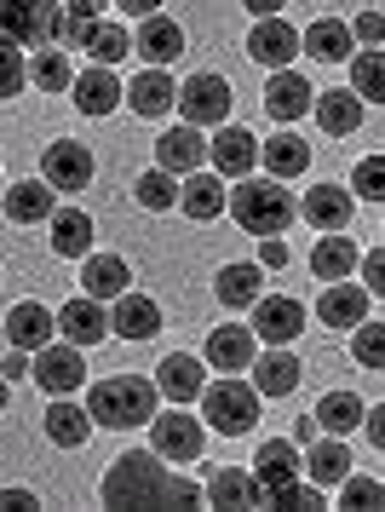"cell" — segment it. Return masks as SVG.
Returning <instances> with one entry per match:
<instances>
[{
    "instance_id": "cell-27",
    "label": "cell",
    "mask_w": 385,
    "mask_h": 512,
    "mask_svg": "<svg viewBox=\"0 0 385 512\" xmlns=\"http://www.w3.org/2000/svg\"><path fill=\"white\" fill-rule=\"evenodd\" d=\"M207 363L213 369H248L253 363V328H242V323H225V328H213L207 334Z\"/></svg>"
},
{
    "instance_id": "cell-57",
    "label": "cell",
    "mask_w": 385,
    "mask_h": 512,
    "mask_svg": "<svg viewBox=\"0 0 385 512\" xmlns=\"http://www.w3.org/2000/svg\"><path fill=\"white\" fill-rule=\"evenodd\" d=\"M69 12H81V18H98V6H104V0H64Z\"/></svg>"
},
{
    "instance_id": "cell-37",
    "label": "cell",
    "mask_w": 385,
    "mask_h": 512,
    "mask_svg": "<svg viewBox=\"0 0 385 512\" xmlns=\"http://www.w3.org/2000/svg\"><path fill=\"white\" fill-rule=\"evenodd\" d=\"M179 202H184V213H190V219H219L230 196H225V185H219L213 173H190V179H184V190H179Z\"/></svg>"
},
{
    "instance_id": "cell-20",
    "label": "cell",
    "mask_w": 385,
    "mask_h": 512,
    "mask_svg": "<svg viewBox=\"0 0 385 512\" xmlns=\"http://www.w3.org/2000/svg\"><path fill=\"white\" fill-rule=\"evenodd\" d=\"M202 162H207V139L190 127V121L156 139V167H167V173H196Z\"/></svg>"
},
{
    "instance_id": "cell-55",
    "label": "cell",
    "mask_w": 385,
    "mask_h": 512,
    "mask_svg": "<svg viewBox=\"0 0 385 512\" xmlns=\"http://www.w3.org/2000/svg\"><path fill=\"white\" fill-rule=\"evenodd\" d=\"M242 6H248L253 18H276V12H282V6H288V0H242Z\"/></svg>"
},
{
    "instance_id": "cell-40",
    "label": "cell",
    "mask_w": 385,
    "mask_h": 512,
    "mask_svg": "<svg viewBox=\"0 0 385 512\" xmlns=\"http://www.w3.org/2000/svg\"><path fill=\"white\" fill-rule=\"evenodd\" d=\"M345 64H351V93L368 98V104H385V52H351Z\"/></svg>"
},
{
    "instance_id": "cell-50",
    "label": "cell",
    "mask_w": 385,
    "mask_h": 512,
    "mask_svg": "<svg viewBox=\"0 0 385 512\" xmlns=\"http://www.w3.org/2000/svg\"><path fill=\"white\" fill-rule=\"evenodd\" d=\"M259 265H265V271H282V265H288V242H282V236H265V248H259Z\"/></svg>"
},
{
    "instance_id": "cell-42",
    "label": "cell",
    "mask_w": 385,
    "mask_h": 512,
    "mask_svg": "<svg viewBox=\"0 0 385 512\" xmlns=\"http://www.w3.org/2000/svg\"><path fill=\"white\" fill-rule=\"evenodd\" d=\"M138 208H150V213H167V208H179V179L167 173V167H150V173H138Z\"/></svg>"
},
{
    "instance_id": "cell-59",
    "label": "cell",
    "mask_w": 385,
    "mask_h": 512,
    "mask_svg": "<svg viewBox=\"0 0 385 512\" xmlns=\"http://www.w3.org/2000/svg\"><path fill=\"white\" fill-rule=\"evenodd\" d=\"M0 190H6V179H0Z\"/></svg>"
},
{
    "instance_id": "cell-19",
    "label": "cell",
    "mask_w": 385,
    "mask_h": 512,
    "mask_svg": "<svg viewBox=\"0 0 385 512\" xmlns=\"http://www.w3.org/2000/svg\"><path fill=\"white\" fill-rule=\"evenodd\" d=\"M322 121V133L328 139H345V133H357L363 127V98L351 93V87H322V98L311 104Z\"/></svg>"
},
{
    "instance_id": "cell-56",
    "label": "cell",
    "mask_w": 385,
    "mask_h": 512,
    "mask_svg": "<svg viewBox=\"0 0 385 512\" xmlns=\"http://www.w3.org/2000/svg\"><path fill=\"white\" fill-rule=\"evenodd\" d=\"M121 12H133V18H150V12H161V0H115Z\"/></svg>"
},
{
    "instance_id": "cell-16",
    "label": "cell",
    "mask_w": 385,
    "mask_h": 512,
    "mask_svg": "<svg viewBox=\"0 0 385 512\" xmlns=\"http://www.w3.org/2000/svg\"><path fill=\"white\" fill-rule=\"evenodd\" d=\"M115 104H127V87L110 75V64H92L87 75H75V110L81 116H110Z\"/></svg>"
},
{
    "instance_id": "cell-33",
    "label": "cell",
    "mask_w": 385,
    "mask_h": 512,
    "mask_svg": "<svg viewBox=\"0 0 385 512\" xmlns=\"http://www.w3.org/2000/svg\"><path fill=\"white\" fill-rule=\"evenodd\" d=\"M127 259L115 254H87V271H81V288H87L92 300H115V294H127Z\"/></svg>"
},
{
    "instance_id": "cell-41",
    "label": "cell",
    "mask_w": 385,
    "mask_h": 512,
    "mask_svg": "<svg viewBox=\"0 0 385 512\" xmlns=\"http://www.w3.org/2000/svg\"><path fill=\"white\" fill-rule=\"evenodd\" d=\"M87 52H92V64H121V58L133 52V35H127L121 24H104V18H92Z\"/></svg>"
},
{
    "instance_id": "cell-21",
    "label": "cell",
    "mask_w": 385,
    "mask_h": 512,
    "mask_svg": "<svg viewBox=\"0 0 385 512\" xmlns=\"http://www.w3.org/2000/svg\"><path fill=\"white\" fill-rule=\"evenodd\" d=\"M248 369H253V392L259 397H288L299 386V357L282 346H271L265 357H253Z\"/></svg>"
},
{
    "instance_id": "cell-23",
    "label": "cell",
    "mask_w": 385,
    "mask_h": 512,
    "mask_svg": "<svg viewBox=\"0 0 385 512\" xmlns=\"http://www.w3.org/2000/svg\"><path fill=\"white\" fill-rule=\"evenodd\" d=\"M156 328H161L156 300H144V294H115L110 334H121V340H156Z\"/></svg>"
},
{
    "instance_id": "cell-36",
    "label": "cell",
    "mask_w": 385,
    "mask_h": 512,
    "mask_svg": "<svg viewBox=\"0 0 385 512\" xmlns=\"http://www.w3.org/2000/svg\"><path fill=\"white\" fill-rule=\"evenodd\" d=\"M265 167H271V179H299L305 167H311V144L294 139V133H276V139H265Z\"/></svg>"
},
{
    "instance_id": "cell-26",
    "label": "cell",
    "mask_w": 385,
    "mask_h": 512,
    "mask_svg": "<svg viewBox=\"0 0 385 512\" xmlns=\"http://www.w3.org/2000/svg\"><path fill=\"white\" fill-rule=\"evenodd\" d=\"M127 104H133L138 116H173V104H179V81L167 70H144L127 87Z\"/></svg>"
},
{
    "instance_id": "cell-49",
    "label": "cell",
    "mask_w": 385,
    "mask_h": 512,
    "mask_svg": "<svg viewBox=\"0 0 385 512\" xmlns=\"http://www.w3.org/2000/svg\"><path fill=\"white\" fill-rule=\"evenodd\" d=\"M351 35H357V41H368V47H374V41H385V18H380V12H363V18L351 24Z\"/></svg>"
},
{
    "instance_id": "cell-10",
    "label": "cell",
    "mask_w": 385,
    "mask_h": 512,
    "mask_svg": "<svg viewBox=\"0 0 385 512\" xmlns=\"http://www.w3.org/2000/svg\"><path fill=\"white\" fill-rule=\"evenodd\" d=\"M253 328L271 340V346H294L299 334H305V305L288 300V294H276V300H253Z\"/></svg>"
},
{
    "instance_id": "cell-2",
    "label": "cell",
    "mask_w": 385,
    "mask_h": 512,
    "mask_svg": "<svg viewBox=\"0 0 385 512\" xmlns=\"http://www.w3.org/2000/svg\"><path fill=\"white\" fill-rule=\"evenodd\" d=\"M156 380H138V374H115V380H98L92 386V403L87 415L98 426H110V432H127V426H144V420L156 415Z\"/></svg>"
},
{
    "instance_id": "cell-14",
    "label": "cell",
    "mask_w": 385,
    "mask_h": 512,
    "mask_svg": "<svg viewBox=\"0 0 385 512\" xmlns=\"http://www.w3.org/2000/svg\"><path fill=\"white\" fill-rule=\"evenodd\" d=\"M58 328H64L69 346H98V340H110V311H104V300L81 294L58 311Z\"/></svg>"
},
{
    "instance_id": "cell-3",
    "label": "cell",
    "mask_w": 385,
    "mask_h": 512,
    "mask_svg": "<svg viewBox=\"0 0 385 512\" xmlns=\"http://www.w3.org/2000/svg\"><path fill=\"white\" fill-rule=\"evenodd\" d=\"M230 213H236V225L253 236H276L288 231V219H294V196L276 185H265V179H248V185L230 190Z\"/></svg>"
},
{
    "instance_id": "cell-52",
    "label": "cell",
    "mask_w": 385,
    "mask_h": 512,
    "mask_svg": "<svg viewBox=\"0 0 385 512\" xmlns=\"http://www.w3.org/2000/svg\"><path fill=\"white\" fill-rule=\"evenodd\" d=\"M363 432H368V443H374V449H385V403L363 415Z\"/></svg>"
},
{
    "instance_id": "cell-58",
    "label": "cell",
    "mask_w": 385,
    "mask_h": 512,
    "mask_svg": "<svg viewBox=\"0 0 385 512\" xmlns=\"http://www.w3.org/2000/svg\"><path fill=\"white\" fill-rule=\"evenodd\" d=\"M0 409H6V380H0Z\"/></svg>"
},
{
    "instance_id": "cell-15",
    "label": "cell",
    "mask_w": 385,
    "mask_h": 512,
    "mask_svg": "<svg viewBox=\"0 0 385 512\" xmlns=\"http://www.w3.org/2000/svg\"><path fill=\"white\" fill-rule=\"evenodd\" d=\"M248 52L265 64V70H288V58L299 52V29L282 24V12H276V18H259L253 35H248Z\"/></svg>"
},
{
    "instance_id": "cell-29",
    "label": "cell",
    "mask_w": 385,
    "mask_h": 512,
    "mask_svg": "<svg viewBox=\"0 0 385 512\" xmlns=\"http://www.w3.org/2000/svg\"><path fill=\"white\" fill-rule=\"evenodd\" d=\"M311 415H317V432H328V438H345V432H357V426H363V397L357 392H328L317 403V409H311Z\"/></svg>"
},
{
    "instance_id": "cell-9",
    "label": "cell",
    "mask_w": 385,
    "mask_h": 512,
    "mask_svg": "<svg viewBox=\"0 0 385 512\" xmlns=\"http://www.w3.org/2000/svg\"><path fill=\"white\" fill-rule=\"evenodd\" d=\"M46 185L52 190H87L92 185V150L81 139H58L46 144Z\"/></svg>"
},
{
    "instance_id": "cell-31",
    "label": "cell",
    "mask_w": 385,
    "mask_h": 512,
    "mask_svg": "<svg viewBox=\"0 0 385 512\" xmlns=\"http://www.w3.org/2000/svg\"><path fill=\"white\" fill-rule=\"evenodd\" d=\"M207 501L213 507H265V489H259V478L253 472H213L207 478Z\"/></svg>"
},
{
    "instance_id": "cell-24",
    "label": "cell",
    "mask_w": 385,
    "mask_h": 512,
    "mask_svg": "<svg viewBox=\"0 0 385 512\" xmlns=\"http://www.w3.org/2000/svg\"><path fill=\"white\" fill-rule=\"evenodd\" d=\"M52 328H58V317H52L46 305L23 300V305H12V317H6V340L18 351H41L46 340H52Z\"/></svg>"
},
{
    "instance_id": "cell-8",
    "label": "cell",
    "mask_w": 385,
    "mask_h": 512,
    "mask_svg": "<svg viewBox=\"0 0 385 512\" xmlns=\"http://www.w3.org/2000/svg\"><path fill=\"white\" fill-rule=\"evenodd\" d=\"M29 374H35V386L52 397H69L81 380H87V363H81V346H52L46 340L41 351H35V363H29Z\"/></svg>"
},
{
    "instance_id": "cell-12",
    "label": "cell",
    "mask_w": 385,
    "mask_h": 512,
    "mask_svg": "<svg viewBox=\"0 0 385 512\" xmlns=\"http://www.w3.org/2000/svg\"><path fill=\"white\" fill-rule=\"evenodd\" d=\"M299 472H305V455H299L288 438H265L259 443V455H253V478H259V489H265V501H271V489L294 484Z\"/></svg>"
},
{
    "instance_id": "cell-34",
    "label": "cell",
    "mask_w": 385,
    "mask_h": 512,
    "mask_svg": "<svg viewBox=\"0 0 385 512\" xmlns=\"http://www.w3.org/2000/svg\"><path fill=\"white\" fill-rule=\"evenodd\" d=\"M259 271H265V265H225L219 282H213L219 300H225L230 311H253V300L265 294V277H259Z\"/></svg>"
},
{
    "instance_id": "cell-39",
    "label": "cell",
    "mask_w": 385,
    "mask_h": 512,
    "mask_svg": "<svg viewBox=\"0 0 385 512\" xmlns=\"http://www.w3.org/2000/svg\"><path fill=\"white\" fill-rule=\"evenodd\" d=\"M87 432H92L87 409H75V403H52V409H46V438L58 443V449H81Z\"/></svg>"
},
{
    "instance_id": "cell-11",
    "label": "cell",
    "mask_w": 385,
    "mask_h": 512,
    "mask_svg": "<svg viewBox=\"0 0 385 512\" xmlns=\"http://www.w3.org/2000/svg\"><path fill=\"white\" fill-rule=\"evenodd\" d=\"M133 52L150 64V70H167V64L184 52V24L161 18V12H150V18L138 24V35H133Z\"/></svg>"
},
{
    "instance_id": "cell-47",
    "label": "cell",
    "mask_w": 385,
    "mask_h": 512,
    "mask_svg": "<svg viewBox=\"0 0 385 512\" xmlns=\"http://www.w3.org/2000/svg\"><path fill=\"white\" fill-rule=\"evenodd\" d=\"M351 185H357V196H363V202H385V156H368V162H357Z\"/></svg>"
},
{
    "instance_id": "cell-38",
    "label": "cell",
    "mask_w": 385,
    "mask_h": 512,
    "mask_svg": "<svg viewBox=\"0 0 385 512\" xmlns=\"http://www.w3.org/2000/svg\"><path fill=\"white\" fill-rule=\"evenodd\" d=\"M345 472H351V449H345L340 438H328V443H311V455H305V478L311 484H340Z\"/></svg>"
},
{
    "instance_id": "cell-6",
    "label": "cell",
    "mask_w": 385,
    "mask_h": 512,
    "mask_svg": "<svg viewBox=\"0 0 385 512\" xmlns=\"http://www.w3.org/2000/svg\"><path fill=\"white\" fill-rule=\"evenodd\" d=\"M230 81L225 75H190L179 87V104L173 110H184V121L190 127H213V121H225L230 116Z\"/></svg>"
},
{
    "instance_id": "cell-25",
    "label": "cell",
    "mask_w": 385,
    "mask_h": 512,
    "mask_svg": "<svg viewBox=\"0 0 385 512\" xmlns=\"http://www.w3.org/2000/svg\"><path fill=\"white\" fill-rule=\"evenodd\" d=\"M351 41H357L351 24H340V18H317V24L299 35V52H311L317 64H345V58H351Z\"/></svg>"
},
{
    "instance_id": "cell-46",
    "label": "cell",
    "mask_w": 385,
    "mask_h": 512,
    "mask_svg": "<svg viewBox=\"0 0 385 512\" xmlns=\"http://www.w3.org/2000/svg\"><path fill=\"white\" fill-rule=\"evenodd\" d=\"M265 507H288V512H311V507H322V484H311V478H305V484H282V489H271V501H265Z\"/></svg>"
},
{
    "instance_id": "cell-51",
    "label": "cell",
    "mask_w": 385,
    "mask_h": 512,
    "mask_svg": "<svg viewBox=\"0 0 385 512\" xmlns=\"http://www.w3.org/2000/svg\"><path fill=\"white\" fill-rule=\"evenodd\" d=\"M23 374H29V351H6V357H0V380H6V386H12V380H23Z\"/></svg>"
},
{
    "instance_id": "cell-7",
    "label": "cell",
    "mask_w": 385,
    "mask_h": 512,
    "mask_svg": "<svg viewBox=\"0 0 385 512\" xmlns=\"http://www.w3.org/2000/svg\"><path fill=\"white\" fill-rule=\"evenodd\" d=\"M150 443H156L161 461H196L202 455V420L184 415V403L173 409V415H150Z\"/></svg>"
},
{
    "instance_id": "cell-32",
    "label": "cell",
    "mask_w": 385,
    "mask_h": 512,
    "mask_svg": "<svg viewBox=\"0 0 385 512\" xmlns=\"http://www.w3.org/2000/svg\"><path fill=\"white\" fill-rule=\"evenodd\" d=\"M52 254H64V259H87L92 254V219L81 208L52 213Z\"/></svg>"
},
{
    "instance_id": "cell-4",
    "label": "cell",
    "mask_w": 385,
    "mask_h": 512,
    "mask_svg": "<svg viewBox=\"0 0 385 512\" xmlns=\"http://www.w3.org/2000/svg\"><path fill=\"white\" fill-rule=\"evenodd\" d=\"M58 29H64V0H0L6 47H52Z\"/></svg>"
},
{
    "instance_id": "cell-48",
    "label": "cell",
    "mask_w": 385,
    "mask_h": 512,
    "mask_svg": "<svg viewBox=\"0 0 385 512\" xmlns=\"http://www.w3.org/2000/svg\"><path fill=\"white\" fill-rule=\"evenodd\" d=\"M29 81V64H23V47H6L0 41V98H12Z\"/></svg>"
},
{
    "instance_id": "cell-54",
    "label": "cell",
    "mask_w": 385,
    "mask_h": 512,
    "mask_svg": "<svg viewBox=\"0 0 385 512\" xmlns=\"http://www.w3.org/2000/svg\"><path fill=\"white\" fill-rule=\"evenodd\" d=\"M0 507L6 512H29L35 507V495H29V489H0Z\"/></svg>"
},
{
    "instance_id": "cell-43",
    "label": "cell",
    "mask_w": 385,
    "mask_h": 512,
    "mask_svg": "<svg viewBox=\"0 0 385 512\" xmlns=\"http://www.w3.org/2000/svg\"><path fill=\"white\" fill-rule=\"evenodd\" d=\"M29 81H35L41 93H64V87H75V70H69V58L58 47H41L35 64H29Z\"/></svg>"
},
{
    "instance_id": "cell-22",
    "label": "cell",
    "mask_w": 385,
    "mask_h": 512,
    "mask_svg": "<svg viewBox=\"0 0 385 512\" xmlns=\"http://www.w3.org/2000/svg\"><path fill=\"white\" fill-rule=\"evenodd\" d=\"M299 213H305L317 231H345V225H351V190L345 185H311L305 202H299Z\"/></svg>"
},
{
    "instance_id": "cell-28",
    "label": "cell",
    "mask_w": 385,
    "mask_h": 512,
    "mask_svg": "<svg viewBox=\"0 0 385 512\" xmlns=\"http://www.w3.org/2000/svg\"><path fill=\"white\" fill-rule=\"evenodd\" d=\"M207 156L219 162V173H230V179H248L253 162H259V144H253V133H242V127H225L219 139L207 144Z\"/></svg>"
},
{
    "instance_id": "cell-53",
    "label": "cell",
    "mask_w": 385,
    "mask_h": 512,
    "mask_svg": "<svg viewBox=\"0 0 385 512\" xmlns=\"http://www.w3.org/2000/svg\"><path fill=\"white\" fill-rule=\"evenodd\" d=\"M368 294H385V248L368 254Z\"/></svg>"
},
{
    "instance_id": "cell-30",
    "label": "cell",
    "mask_w": 385,
    "mask_h": 512,
    "mask_svg": "<svg viewBox=\"0 0 385 512\" xmlns=\"http://www.w3.org/2000/svg\"><path fill=\"white\" fill-rule=\"evenodd\" d=\"M357 242H351V236H340V231H328L317 242V248H311V271H317V277H328V282H345L351 277V271H357Z\"/></svg>"
},
{
    "instance_id": "cell-13",
    "label": "cell",
    "mask_w": 385,
    "mask_h": 512,
    "mask_svg": "<svg viewBox=\"0 0 385 512\" xmlns=\"http://www.w3.org/2000/svg\"><path fill=\"white\" fill-rule=\"evenodd\" d=\"M311 104H317V87L305 81V75L294 70H276L271 75V87H265V110H271V121H299V116H311Z\"/></svg>"
},
{
    "instance_id": "cell-18",
    "label": "cell",
    "mask_w": 385,
    "mask_h": 512,
    "mask_svg": "<svg viewBox=\"0 0 385 512\" xmlns=\"http://www.w3.org/2000/svg\"><path fill=\"white\" fill-rule=\"evenodd\" d=\"M317 317L322 328H357L368 317V288H357V282H328L317 300Z\"/></svg>"
},
{
    "instance_id": "cell-45",
    "label": "cell",
    "mask_w": 385,
    "mask_h": 512,
    "mask_svg": "<svg viewBox=\"0 0 385 512\" xmlns=\"http://www.w3.org/2000/svg\"><path fill=\"white\" fill-rule=\"evenodd\" d=\"M340 507H345V512H374V507H385V489L374 484V478L345 472V478H340Z\"/></svg>"
},
{
    "instance_id": "cell-1",
    "label": "cell",
    "mask_w": 385,
    "mask_h": 512,
    "mask_svg": "<svg viewBox=\"0 0 385 512\" xmlns=\"http://www.w3.org/2000/svg\"><path fill=\"white\" fill-rule=\"evenodd\" d=\"M207 489H196L190 478H173L161 455H115V466L104 472V489H98V501L104 507H196Z\"/></svg>"
},
{
    "instance_id": "cell-44",
    "label": "cell",
    "mask_w": 385,
    "mask_h": 512,
    "mask_svg": "<svg viewBox=\"0 0 385 512\" xmlns=\"http://www.w3.org/2000/svg\"><path fill=\"white\" fill-rule=\"evenodd\" d=\"M351 357L363 363V369H385V323H357L351 328Z\"/></svg>"
},
{
    "instance_id": "cell-17",
    "label": "cell",
    "mask_w": 385,
    "mask_h": 512,
    "mask_svg": "<svg viewBox=\"0 0 385 512\" xmlns=\"http://www.w3.org/2000/svg\"><path fill=\"white\" fill-rule=\"evenodd\" d=\"M207 386V369L190 357V351H173V357H161V374H156V392L173 397V403H196Z\"/></svg>"
},
{
    "instance_id": "cell-35",
    "label": "cell",
    "mask_w": 385,
    "mask_h": 512,
    "mask_svg": "<svg viewBox=\"0 0 385 512\" xmlns=\"http://www.w3.org/2000/svg\"><path fill=\"white\" fill-rule=\"evenodd\" d=\"M52 196L58 190L46 185V179H35V185H6V219H18V225H35V219H52Z\"/></svg>"
},
{
    "instance_id": "cell-5",
    "label": "cell",
    "mask_w": 385,
    "mask_h": 512,
    "mask_svg": "<svg viewBox=\"0 0 385 512\" xmlns=\"http://www.w3.org/2000/svg\"><path fill=\"white\" fill-rule=\"evenodd\" d=\"M202 415H207V426H213V432L242 438V432H253V420H259V392L225 374V380L202 386Z\"/></svg>"
}]
</instances>
